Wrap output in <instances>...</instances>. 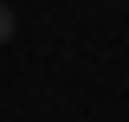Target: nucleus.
<instances>
[{
  "instance_id": "1",
  "label": "nucleus",
  "mask_w": 129,
  "mask_h": 122,
  "mask_svg": "<svg viewBox=\"0 0 129 122\" xmlns=\"http://www.w3.org/2000/svg\"><path fill=\"white\" fill-rule=\"evenodd\" d=\"M13 39V7H0V45Z\"/></svg>"
}]
</instances>
